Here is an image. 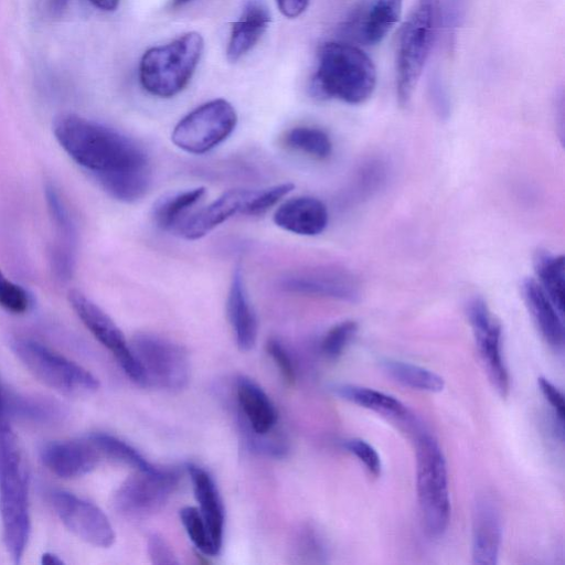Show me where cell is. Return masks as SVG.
I'll list each match as a JSON object with an SVG mask.
<instances>
[{
    "label": "cell",
    "mask_w": 565,
    "mask_h": 565,
    "mask_svg": "<svg viewBox=\"0 0 565 565\" xmlns=\"http://www.w3.org/2000/svg\"><path fill=\"white\" fill-rule=\"evenodd\" d=\"M248 189H232L209 205L192 213L181 223L178 233L185 239H199L235 214H241L249 195Z\"/></svg>",
    "instance_id": "19"
},
{
    "label": "cell",
    "mask_w": 565,
    "mask_h": 565,
    "mask_svg": "<svg viewBox=\"0 0 565 565\" xmlns=\"http://www.w3.org/2000/svg\"><path fill=\"white\" fill-rule=\"evenodd\" d=\"M270 22V12L260 0H248L237 21L232 24L226 57L236 62L258 42Z\"/></svg>",
    "instance_id": "24"
},
{
    "label": "cell",
    "mask_w": 565,
    "mask_h": 565,
    "mask_svg": "<svg viewBox=\"0 0 565 565\" xmlns=\"http://www.w3.org/2000/svg\"><path fill=\"white\" fill-rule=\"evenodd\" d=\"M100 455L87 439L54 440L40 449L42 463L55 476L75 479L93 471Z\"/></svg>",
    "instance_id": "17"
},
{
    "label": "cell",
    "mask_w": 565,
    "mask_h": 565,
    "mask_svg": "<svg viewBox=\"0 0 565 565\" xmlns=\"http://www.w3.org/2000/svg\"><path fill=\"white\" fill-rule=\"evenodd\" d=\"M53 134L63 150L111 198L131 203L148 192L150 161L134 139L75 114L56 117Z\"/></svg>",
    "instance_id": "1"
},
{
    "label": "cell",
    "mask_w": 565,
    "mask_h": 565,
    "mask_svg": "<svg viewBox=\"0 0 565 565\" xmlns=\"http://www.w3.org/2000/svg\"><path fill=\"white\" fill-rule=\"evenodd\" d=\"M10 348L35 379L61 394L89 395L99 387L98 379L87 369L35 340L15 337Z\"/></svg>",
    "instance_id": "7"
},
{
    "label": "cell",
    "mask_w": 565,
    "mask_h": 565,
    "mask_svg": "<svg viewBox=\"0 0 565 565\" xmlns=\"http://www.w3.org/2000/svg\"><path fill=\"white\" fill-rule=\"evenodd\" d=\"M186 470L192 482L195 500L199 503L198 509L207 525L213 544L221 552L225 511L217 486L204 468L189 462Z\"/></svg>",
    "instance_id": "22"
},
{
    "label": "cell",
    "mask_w": 565,
    "mask_h": 565,
    "mask_svg": "<svg viewBox=\"0 0 565 565\" xmlns=\"http://www.w3.org/2000/svg\"><path fill=\"white\" fill-rule=\"evenodd\" d=\"M377 73L371 57L350 42H327L318 53L311 93L318 99H339L350 105L366 102L373 94Z\"/></svg>",
    "instance_id": "2"
},
{
    "label": "cell",
    "mask_w": 565,
    "mask_h": 565,
    "mask_svg": "<svg viewBox=\"0 0 565 565\" xmlns=\"http://www.w3.org/2000/svg\"><path fill=\"white\" fill-rule=\"evenodd\" d=\"M191 0H171V6L173 8H177V7H182L184 6L185 3L190 2Z\"/></svg>",
    "instance_id": "48"
},
{
    "label": "cell",
    "mask_w": 565,
    "mask_h": 565,
    "mask_svg": "<svg viewBox=\"0 0 565 565\" xmlns=\"http://www.w3.org/2000/svg\"><path fill=\"white\" fill-rule=\"evenodd\" d=\"M4 415L30 424L52 425L63 422L67 411L54 398L6 391Z\"/></svg>",
    "instance_id": "27"
},
{
    "label": "cell",
    "mask_w": 565,
    "mask_h": 565,
    "mask_svg": "<svg viewBox=\"0 0 565 565\" xmlns=\"http://www.w3.org/2000/svg\"><path fill=\"white\" fill-rule=\"evenodd\" d=\"M403 0H364L342 26L347 39L362 45L379 44L397 23Z\"/></svg>",
    "instance_id": "14"
},
{
    "label": "cell",
    "mask_w": 565,
    "mask_h": 565,
    "mask_svg": "<svg viewBox=\"0 0 565 565\" xmlns=\"http://www.w3.org/2000/svg\"><path fill=\"white\" fill-rule=\"evenodd\" d=\"M537 384L546 402L552 407L558 423H564L565 403L561 391L545 377H539Z\"/></svg>",
    "instance_id": "40"
},
{
    "label": "cell",
    "mask_w": 565,
    "mask_h": 565,
    "mask_svg": "<svg viewBox=\"0 0 565 565\" xmlns=\"http://www.w3.org/2000/svg\"><path fill=\"white\" fill-rule=\"evenodd\" d=\"M120 0H89V2L103 11H114L117 9Z\"/></svg>",
    "instance_id": "45"
},
{
    "label": "cell",
    "mask_w": 565,
    "mask_h": 565,
    "mask_svg": "<svg viewBox=\"0 0 565 565\" xmlns=\"http://www.w3.org/2000/svg\"><path fill=\"white\" fill-rule=\"evenodd\" d=\"M50 503L66 529L83 542L100 548L115 543L114 527L95 503L61 489L51 490Z\"/></svg>",
    "instance_id": "12"
},
{
    "label": "cell",
    "mask_w": 565,
    "mask_h": 565,
    "mask_svg": "<svg viewBox=\"0 0 565 565\" xmlns=\"http://www.w3.org/2000/svg\"><path fill=\"white\" fill-rule=\"evenodd\" d=\"M443 22L440 0H416L403 23L396 46V96L409 103Z\"/></svg>",
    "instance_id": "4"
},
{
    "label": "cell",
    "mask_w": 565,
    "mask_h": 565,
    "mask_svg": "<svg viewBox=\"0 0 565 565\" xmlns=\"http://www.w3.org/2000/svg\"><path fill=\"white\" fill-rule=\"evenodd\" d=\"M467 317L488 377L499 395L505 397L510 390V376L502 354L501 324L481 297L468 302Z\"/></svg>",
    "instance_id": "13"
},
{
    "label": "cell",
    "mask_w": 565,
    "mask_h": 565,
    "mask_svg": "<svg viewBox=\"0 0 565 565\" xmlns=\"http://www.w3.org/2000/svg\"><path fill=\"white\" fill-rule=\"evenodd\" d=\"M4 404H6V391L0 385V423L3 420L4 415Z\"/></svg>",
    "instance_id": "47"
},
{
    "label": "cell",
    "mask_w": 565,
    "mask_h": 565,
    "mask_svg": "<svg viewBox=\"0 0 565 565\" xmlns=\"http://www.w3.org/2000/svg\"><path fill=\"white\" fill-rule=\"evenodd\" d=\"M129 345L142 369L147 386L180 391L188 385L191 363L182 345L151 332H137Z\"/></svg>",
    "instance_id": "8"
},
{
    "label": "cell",
    "mask_w": 565,
    "mask_h": 565,
    "mask_svg": "<svg viewBox=\"0 0 565 565\" xmlns=\"http://www.w3.org/2000/svg\"><path fill=\"white\" fill-rule=\"evenodd\" d=\"M87 438L99 455L108 459L129 466L135 470H150L156 467L135 447L114 435L97 431L90 434Z\"/></svg>",
    "instance_id": "31"
},
{
    "label": "cell",
    "mask_w": 565,
    "mask_h": 565,
    "mask_svg": "<svg viewBox=\"0 0 565 565\" xmlns=\"http://www.w3.org/2000/svg\"><path fill=\"white\" fill-rule=\"evenodd\" d=\"M179 515L193 545L206 556H217L220 552L212 542L207 525L199 509L186 505L180 510Z\"/></svg>",
    "instance_id": "33"
},
{
    "label": "cell",
    "mask_w": 565,
    "mask_h": 565,
    "mask_svg": "<svg viewBox=\"0 0 565 565\" xmlns=\"http://www.w3.org/2000/svg\"><path fill=\"white\" fill-rule=\"evenodd\" d=\"M521 291L543 339L554 350L562 351L564 347V315L557 310L537 280L525 278L521 285Z\"/></svg>",
    "instance_id": "23"
},
{
    "label": "cell",
    "mask_w": 565,
    "mask_h": 565,
    "mask_svg": "<svg viewBox=\"0 0 565 565\" xmlns=\"http://www.w3.org/2000/svg\"><path fill=\"white\" fill-rule=\"evenodd\" d=\"M329 221L327 206L313 196H296L285 201L274 214L275 224L294 234L315 236L322 233Z\"/></svg>",
    "instance_id": "20"
},
{
    "label": "cell",
    "mask_w": 565,
    "mask_h": 565,
    "mask_svg": "<svg viewBox=\"0 0 565 565\" xmlns=\"http://www.w3.org/2000/svg\"><path fill=\"white\" fill-rule=\"evenodd\" d=\"M466 0H447L446 2V25L450 32L458 26L462 17Z\"/></svg>",
    "instance_id": "42"
},
{
    "label": "cell",
    "mask_w": 565,
    "mask_h": 565,
    "mask_svg": "<svg viewBox=\"0 0 565 565\" xmlns=\"http://www.w3.org/2000/svg\"><path fill=\"white\" fill-rule=\"evenodd\" d=\"M237 125L233 105L223 98L206 102L174 126L171 140L181 150L203 154L226 140Z\"/></svg>",
    "instance_id": "9"
},
{
    "label": "cell",
    "mask_w": 565,
    "mask_h": 565,
    "mask_svg": "<svg viewBox=\"0 0 565 565\" xmlns=\"http://www.w3.org/2000/svg\"><path fill=\"white\" fill-rule=\"evenodd\" d=\"M205 188L175 191L159 198L152 205L151 218L162 231L179 228L190 210L204 196Z\"/></svg>",
    "instance_id": "28"
},
{
    "label": "cell",
    "mask_w": 565,
    "mask_h": 565,
    "mask_svg": "<svg viewBox=\"0 0 565 565\" xmlns=\"http://www.w3.org/2000/svg\"><path fill=\"white\" fill-rule=\"evenodd\" d=\"M429 92L436 111L439 114L440 117H447L449 114V102L447 93L443 86V83L440 82V78L433 77L430 79Z\"/></svg>",
    "instance_id": "41"
},
{
    "label": "cell",
    "mask_w": 565,
    "mask_h": 565,
    "mask_svg": "<svg viewBox=\"0 0 565 565\" xmlns=\"http://www.w3.org/2000/svg\"><path fill=\"white\" fill-rule=\"evenodd\" d=\"M0 519L4 546L19 564L31 533L29 481L17 436L4 420L0 423Z\"/></svg>",
    "instance_id": "3"
},
{
    "label": "cell",
    "mask_w": 565,
    "mask_h": 565,
    "mask_svg": "<svg viewBox=\"0 0 565 565\" xmlns=\"http://www.w3.org/2000/svg\"><path fill=\"white\" fill-rule=\"evenodd\" d=\"M416 491L420 518L430 537L441 536L450 520L448 470L438 441L429 434H416Z\"/></svg>",
    "instance_id": "6"
},
{
    "label": "cell",
    "mask_w": 565,
    "mask_h": 565,
    "mask_svg": "<svg viewBox=\"0 0 565 565\" xmlns=\"http://www.w3.org/2000/svg\"><path fill=\"white\" fill-rule=\"evenodd\" d=\"M534 268L539 278L537 282L555 305L557 310L564 315V256L554 255L547 250H537L534 256Z\"/></svg>",
    "instance_id": "30"
},
{
    "label": "cell",
    "mask_w": 565,
    "mask_h": 565,
    "mask_svg": "<svg viewBox=\"0 0 565 565\" xmlns=\"http://www.w3.org/2000/svg\"><path fill=\"white\" fill-rule=\"evenodd\" d=\"M68 1L70 0H44V7L49 15L55 18L63 13Z\"/></svg>",
    "instance_id": "44"
},
{
    "label": "cell",
    "mask_w": 565,
    "mask_h": 565,
    "mask_svg": "<svg viewBox=\"0 0 565 565\" xmlns=\"http://www.w3.org/2000/svg\"><path fill=\"white\" fill-rule=\"evenodd\" d=\"M501 540L502 525L497 504L489 497H479L472 513V563L478 565L498 564Z\"/></svg>",
    "instance_id": "18"
},
{
    "label": "cell",
    "mask_w": 565,
    "mask_h": 565,
    "mask_svg": "<svg viewBox=\"0 0 565 565\" xmlns=\"http://www.w3.org/2000/svg\"><path fill=\"white\" fill-rule=\"evenodd\" d=\"M204 40L191 31L173 41L150 47L139 63V79L149 94L170 98L189 84L200 62Z\"/></svg>",
    "instance_id": "5"
},
{
    "label": "cell",
    "mask_w": 565,
    "mask_h": 565,
    "mask_svg": "<svg viewBox=\"0 0 565 565\" xmlns=\"http://www.w3.org/2000/svg\"><path fill=\"white\" fill-rule=\"evenodd\" d=\"M284 142L288 148L317 159H326L332 151V142L327 132L316 127H295L286 134Z\"/></svg>",
    "instance_id": "32"
},
{
    "label": "cell",
    "mask_w": 565,
    "mask_h": 565,
    "mask_svg": "<svg viewBox=\"0 0 565 565\" xmlns=\"http://www.w3.org/2000/svg\"><path fill=\"white\" fill-rule=\"evenodd\" d=\"M276 2L282 15L295 19L305 12L309 0H276Z\"/></svg>",
    "instance_id": "43"
},
{
    "label": "cell",
    "mask_w": 565,
    "mask_h": 565,
    "mask_svg": "<svg viewBox=\"0 0 565 565\" xmlns=\"http://www.w3.org/2000/svg\"><path fill=\"white\" fill-rule=\"evenodd\" d=\"M31 305V298L25 289L11 281L0 270V307L8 312L22 315Z\"/></svg>",
    "instance_id": "36"
},
{
    "label": "cell",
    "mask_w": 565,
    "mask_h": 565,
    "mask_svg": "<svg viewBox=\"0 0 565 565\" xmlns=\"http://www.w3.org/2000/svg\"><path fill=\"white\" fill-rule=\"evenodd\" d=\"M292 189V183H280L266 189L250 190L241 214L248 216L262 215L276 205Z\"/></svg>",
    "instance_id": "35"
},
{
    "label": "cell",
    "mask_w": 565,
    "mask_h": 565,
    "mask_svg": "<svg viewBox=\"0 0 565 565\" xmlns=\"http://www.w3.org/2000/svg\"><path fill=\"white\" fill-rule=\"evenodd\" d=\"M332 392L340 398L372 411L394 422L415 428L414 418L404 403L393 395L355 384H334Z\"/></svg>",
    "instance_id": "25"
},
{
    "label": "cell",
    "mask_w": 565,
    "mask_h": 565,
    "mask_svg": "<svg viewBox=\"0 0 565 565\" xmlns=\"http://www.w3.org/2000/svg\"><path fill=\"white\" fill-rule=\"evenodd\" d=\"M358 329L359 326L353 320L341 321L331 327L320 343L322 354L329 360L339 359L355 337Z\"/></svg>",
    "instance_id": "34"
},
{
    "label": "cell",
    "mask_w": 565,
    "mask_h": 565,
    "mask_svg": "<svg viewBox=\"0 0 565 565\" xmlns=\"http://www.w3.org/2000/svg\"><path fill=\"white\" fill-rule=\"evenodd\" d=\"M68 301L86 329L114 355L126 375L136 384L147 386L142 369L114 320L79 290H71Z\"/></svg>",
    "instance_id": "11"
},
{
    "label": "cell",
    "mask_w": 565,
    "mask_h": 565,
    "mask_svg": "<svg viewBox=\"0 0 565 565\" xmlns=\"http://www.w3.org/2000/svg\"><path fill=\"white\" fill-rule=\"evenodd\" d=\"M287 291L328 297L354 302L360 298V285L352 274L339 268H312L294 273L282 279Z\"/></svg>",
    "instance_id": "15"
},
{
    "label": "cell",
    "mask_w": 565,
    "mask_h": 565,
    "mask_svg": "<svg viewBox=\"0 0 565 565\" xmlns=\"http://www.w3.org/2000/svg\"><path fill=\"white\" fill-rule=\"evenodd\" d=\"M236 396L249 429L256 436H265L277 424L278 414L266 392L252 379L236 380Z\"/></svg>",
    "instance_id": "26"
},
{
    "label": "cell",
    "mask_w": 565,
    "mask_h": 565,
    "mask_svg": "<svg viewBox=\"0 0 565 565\" xmlns=\"http://www.w3.org/2000/svg\"><path fill=\"white\" fill-rule=\"evenodd\" d=\"M179 481L180 473L175 469L136 470L115 491L113 507L125 518H148L166 505Z\"/></svg>",
    "instance_id": "10"
},
{
    "label": "cell",
    "mask_w": 565,
    "mask_h": 565,
    "mask_svg": "<svg viewBox=\"0 0 565 565\" xmlns=\"http://www.w3.org/2000/svg\"><path fill=\"white\" fill-rule=\"evenodd\" d=\"M45 201L55 228V241L50 262L55 276L65 280L72 276L75 265L76 227L74 220L56 188L45 185Z\"/></svg>",
    "instance_id": "16"
},
{
    "label": "cell",
    "mask_w": 565,
    "mask_h": 565,
    "mask_svg": "<svg viewBox=\"0 0 565 565\" xmlns=\"http://www.w3.org/2000/svg\"><path fill=\"white\" fill-rule=\"evenodd\" d=\"M147 552L152 564L172 565L179 561L169 543L158 533H151L147 539Z\"/></svg>",
    "instance_id": "39"
},
{
    "label": "cell",
    "mask_w": 565,
    "mask_h": 565,
    "mask_svg": "<svg viewBox=\"0 0 565 565\" xmlns=\"http://www.w3.org/2000/svg\"><path fill=\"white\" fill-rule=\"evenodd\" d=\"M381 367L395 382L412 390L439 393L445 387L439 374L409 362L385 358L381 360Z\"/></svg>",
    "instance_id": "29"
},
{
    "label": "cell",
    "mask_w": 565,
    "mask_h": 565,
    "mask_svg": "<svg viewBox=\"0 0 565 565\" xmlns=\"http://www.w3.org/2000/svg\"><path fill=\"white\" fill-rule=\"evenodd\" d=\"M343 448L354 456L370 476L377 478L382 473V460L376 449L362 438H349L343 441Z\"/></svg>",
    "instance_id": "37"
},
{
    "label": "cell",
    "mask_w": 565,
    "mask_h": 565,
    "mask_svg": "<svg viewBox=\"0 0 565 565\" xmlns=\"http://www.w3.org/2000/svg\"><path fill=\"white\" fill-rule=\"evenodd\" d=\"M41 564L43 565H63L64 561L56 554L45 552L41 556Z\"/></svg>",
    "instance_id": "46"
},
{
    "label": "cell",
    "mask_w": 565,
    "mask_h": 565,
    "mask_svg": "<svg viewBox=\"0 0 565 565\" xmlns=\"http://www.w3.org/2000/svg\"><path fill=\"white\" fill-rule=\"evenodd\" d=\"M226 315L238 349L243 352L250 351L257 341L258 322L248 298L241 266H236L232 275Z\"/></svg>",
    "instance_id": "21"
},
{
    "label": "cell",
    "mask_w": 565,
    "mask_h": 565,
    "mask_svg": "<svg viewBox=\"0 0 565 565\" xmlns=\"http://www.w3.org/2000/svg\"><path fill=\"white\" fill-rule=\"evenodd\" d=\"M266 350L284 380L288 384H292L296 381V369L291 355L285 345L278 339L270 338L266 343Z\"/></svg>",
    "instance_id": "38"
}]
</instances>
